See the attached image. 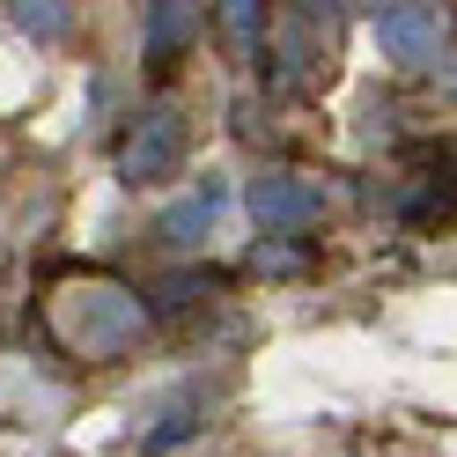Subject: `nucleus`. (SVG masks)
<instances>
[{
  "label": "nucleus",
  "mask_w": 457,
  "mask_h": 457,
  "mask_svg": "<svg viewBox=\"0 0 457 457\" xmlns=\"http://www.w3.org/2000/svg\"><path fill=\"white\" fill-rule=\"evenodd\" d=\"M15 22L30 37H60L67 30V8H60V0H15Z\"/></svg>",
  "instance_id": "2"
},
{
  "label": "nucleus",
  "mask_w": 457,
  "mask_h": 457,
  "mask_svg": "<svg viewBox=\"0 0 457 457\" xmlns=\"http://www.w3.org/2000/svg\"><path fill=\"white\" fill-rule=\"evenodd\" d=\"M170 155H178V133H170V119H155V140L140 133V140H133V155H126V170L140 178V170H162Z\"/></svg>",
  "instance_id": "1"
}]
</instances>
